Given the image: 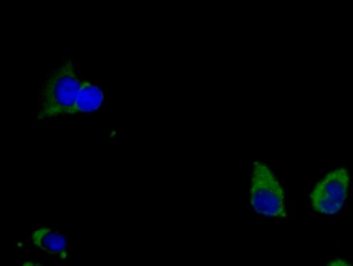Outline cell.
Masks as SVG:
<instances>
[{"label":"cell","mask_w":353,"mask_h":266,"mask_svg":"<svg viewBox=\"0 0 353 266\" xmlns=\"http://www.w3.org/2000/svg\"><path fill=\"white\" fill-rule=\"evenodd\" d=\"M84 79L72 59L51 68L41 84L37 119L50 120L70 115Z\"/></svg>","instance_id":"cell-1"},{"label":"cell","mask_w":353,"mask_h":266,"mask_svg":"<svg viewBox=\"0 0 353 266\" xmlns=\"http://www.w3.org/2000/svg\"><path fill=\"white\" fill-rule=\"evenodd\" d=\"M249 199L252 210L263 218L287 216L283 188L271 167L263 161L252 164Z\"/></svg>","instance_id":"cell-2"},{"label":"cell","mask_w":353,"mask_h":266,"mask_svg":"<svg viewBox=\"0 0 353 266\" xmlns=\"http://www.w3.org/2000/svg\"><path fill=\"white\" fill-rule=\"evenodd\" d=\"M350 175L343 167L330 171L310 194L313 209L323 214H333L342 207L347 196Z\"/></svg>","instance_id":"cell-3"},{"label":"cell","mask_w":353,"mask_h":266,"mask_svg":"<svg viewBox=\"0 0 353 266\" xmlns=\"http://www.w3.org/2000/svg\"><path fill=\"white\" fill-rule=\"evenodd\" d=\"M30 238L34 245L42 251L60 258H66L68 242L58 231L40 227L32 231Z\"/></svg>","instance_id":"cell-4"},{"label":"cell","mask_w":353,"mask_h":266,"mask_svg":"<svg viewBox=\"0 0 353 266\" xmlns=\"http://www.w3.org/2000/svg\"><path fill=\"white\" fill-rule=\"evenodd\" d=\"M104 100L101 88L91 81L84 79L70 115L97 111L103 106Z\"/></svg>","instance_id":"cell-5"},{"label":"cell","mask_w":353,"mask_h":266,"mask_svg":"<svg viewBox=\"0 0 353 266\" xmlns=\"http://www.w3.org/2000/svg\"><path fill=\"white\" fill-rule=\"evenodd\" d=\"M326 266H353L342 259H335L329 263Z\"/></svg>","instance_id":"cell-6"},{"label":"cell","mask_w":353,"mask_h":266,"mask_svg":"<svg viewBox=\"0 0 353 266\" xmlns=\"http://www.w3.org/2000/svg\"><path fill=\"white\" fill-rule=\"evenodd\" d=\"M21 266H43L41 263L34 260H27L23 262Z\"/></svg>","instance_id":"cell-7"}]
</instances>
